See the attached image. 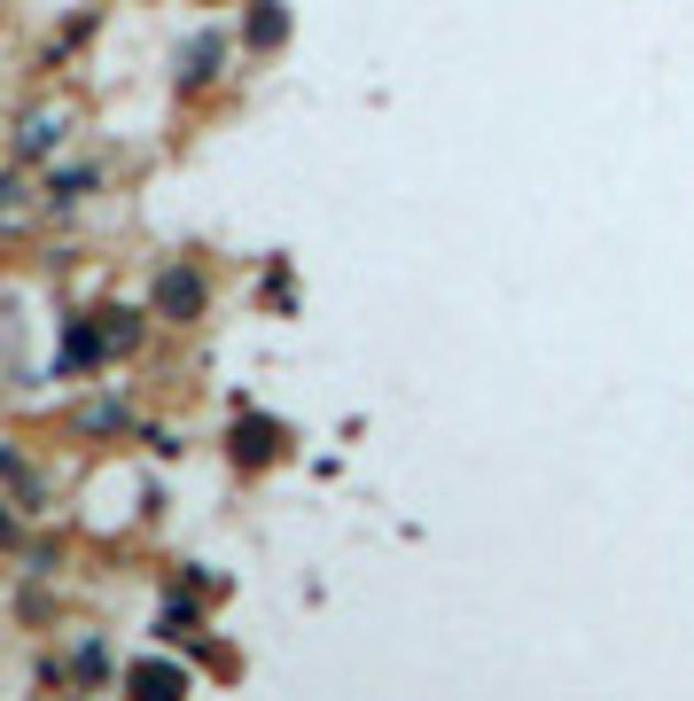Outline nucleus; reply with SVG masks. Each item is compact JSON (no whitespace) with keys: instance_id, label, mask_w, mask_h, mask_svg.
<instances>
[{"instance_id":"1","label":"nucleus","mask_w":694,"mask_h":701,"mask_svg":"<svg viewBox=\"0 0 694 701\" xmlns=\"http://www.w3.org/2000/svg\"><path fill=\"white\" fill-rule=\"evenodd\" d=\"M156 312L196 320V312H203V281H196V274H164V281H156Z\"/></svg>"},{"instance_id":"2","label":"nucleus","mask_w":694,"mask_h":701,"mask_svg":"<svg viewBox=\"0 0 694 701\" xmlns=\"http://www.w3.org/2000/svg\"><path fill=\"white\" fill-rule=\"evenodd\" d=\"M63 125H70L63 110H55V118H47V110H40V118H24V156H47V148H63Z\"/></svg>"},{"instance_id":"3","label":"nucleus","mask_w":694,"mask_h":701,"mask_svg":"<svg viewBox=\"0 0 694 701\" xmlns=\"http://www.w3.org/2000/svg\"><path fill=\"white\" fill-rule=\"evenodd\" d=\"M32 219V203H24V180L16 171H0V226H24Z\"/></svg>"},{"instance_id":"4","label":"nucleus","mask_w":694,"mask_h":701,"mask_svg":"<svg viewBox=\"0 0 694 701\" xmlns=\"http://www.w3.org/2000/svg\"><path fill=\"white\" fill-rule=\"evenodd\" d=\"M282 32H289V16L274 9V0H266V9H257V24H250V40H257V47H274Z\"/></svg>"}]
</instances>
